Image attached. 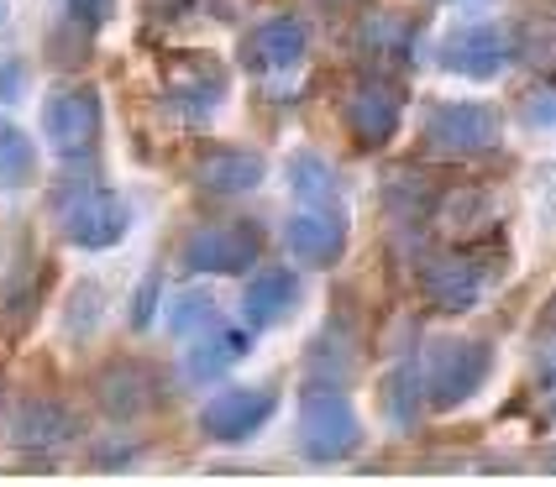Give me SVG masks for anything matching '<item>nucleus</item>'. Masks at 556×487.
Here are the masks:
<instances>
[{
  "label": "nucleus",
  "instance_id": "nucleus-1",
  "mask_svg": "<svg viewBox=\"0 0 556 487\" xmlns=\"http://www.w3.org/2000/svg\"><path fill=\"white\" fill-rule=\"evenodd\" d=\"M489 346L483 341H467V335H446V341H431L426 351V372H420V388H426V403L431 409H457L483 388L489 377Z\"/></svg>",
  "mask_w": 556,
  "mask_h": 487
},
{
  "label": "nucleus",
  "instance_id": "nucleus-2",
  "mask_svg": "<svg viewBox=\"0 0 556 487\" xmlns=\"http://www.w3.org/2000/svg\"><path fill=\"white\" fill-rule=\"evenodd\" d=\"M59 220H63V236L79 246H116L131 226V210H126L122 194L111 189H63L59 200Z\"/></svg>",
  "mask_w": 556,
  "mask_h": 487
},
{
  "label": "nucleus",
  "instance_id": "nucleus-3",
  "mask_svg": "<svg viewBox=\"0 0 556 487\" xmlns=\"http://www.w3.org/2000/svg\"><path fill=\"white\" fill-rule=\"evenodd\" d=\"M42 131H48V142H53V153H59L63 163L90 157L94 137H100V94L85 90V85H68V90L48 94Z\"/></svg>",
  "mask_w": 556,
  "mask_h": 487
},
{
  "label": "nucleus",
  "instance_id": "nucleus-4",
  "mask_svg": "<svg viewBox=\"0 0 556 487\" xmlns=\"http://www.w3.org/2000/svg\"><path fill=\"white\" fill-rule=\"evenodd\" d=\"M498 142V116L489 105H441L426 121V148L435 157H472Z\"/></svg>",
  "mask_w": 556,
  "mask_h": 487
},
{
  "label": "nucleus",
  "instance_id": "nucleus-5",
  "mask_svg": "<svg viewBox=\"0 0 556 487\" xmlns=\"http://www.w3.org/2000/svg\"><path fill=\"white\" fill-rule=\"evenodd\" d=\"M441 63H446L452 74H467V79H494L498 68L509 63V31L494 27V22L452 27L446 42H441Z\"/></svg>",
  "mask_w": 556,
  "mask_h": 487
},
{
  "label": "nucleus",
  "instance_id": "nucleus-6",
  "mask_svg": "<svg viewBox=\"0 0 556 487\" xmlns=\"http://www.w3.org/2000/svg\"><path fill=\"white\" fill-rule=\"evenodd\" d=\"M300 425H305V451L315 461H337L357 446V414H352V403H346L341 394L305 398Z\"/></svg>",
  "mask_w": 556,
  "mask_h": 487
},
{
  "label": "nucleus",
  "instance_id": "nucleus-7",
  "mask_svg": "<svg viewBox=\"0 0 556 487\" xmlns=\"http://www.w3.org/2000/svg\"><path fill=\"white\" fill-rule=\"evenodd\" d=\"M257 262V231L252 226H216L200 231L185 246V268L189 273H248Z\"/></svg>",
  "mask_w": 556,
  "mask_h": 487
},
{
  "label": "nucleus",
  "instance_id": "nucleus-8",
  "mask_svg": "<svg viewBox=\"0 0 556 487\" xmlns=\"http://www.w3.org/2000/svg\"><path fill=\"white\" fill-rule=\"evenodd\" d=\"M268 414H274V394H263V388H231V394L205 403L200 425H205L211 440H252L257 430L268 425Z\"/></svg>",
  "mask_w": 556,
  "mask_h": 487
},
{
  "label": "nucleus",
  "instance_id": "nucleus-9",
  "mask_svg": "<svg viewBox=\"0 0 556 487\" xmlns=\"http://www.w3.org/2000/svg\"><path fill=\"white\" fill-rule=\"evenodd\" d=\"M346 126H352V137L363 148H383L400 131V94L389 85H378V79L357 85V94L346 100Z\"/></svg>",
  "mask_w": 556,
  "mask_h": 487
},
{
  "label": "nucleus",
  "instance_id": "nucleus-10",
  "mask_svg": "<svg viewBox=\"0 0 556 487\" xmlns=\"http://www.w3.org/2000/svg\"><path fill=\"white\" fill-rule=\"evenodd\" d=\"M305 59V27L294 16H278V22H263L242 42V63L252 74H278V68H294Z\"/></svg>",
  "mask_w": 556,
  "mask_h": 487
},
{
  "label": "nucleus",
  "instance_id": "nucleus-11",
  "mask_svg": "<svg viewBox=\"0 0 556 487\" xmlns=\"http://www.w3.org/2000/svg\"><path fill=\"white\" fill-rule=\"evenodd\" d=\"M346 246V226L337 210H300L289 220V252L305 268H331Z\"/></svg>",
  "mask_w": 556,
  "mask_h": 487
},
{
  "label": "nucleus",
  "instance_id": "nucleus-12",
  "mask_svg": "<svg viewBox=\"0 0 556 487\" xmlns=\"http://www.w3.org/2000/svg\"><path fill=\"white\" fill-rule=\"evenodd\" d=\"M237 357H248V331L211 325V331H200V341H194V351H189V362H185V377L189 383H216Z\"/></svg>",
  "mask_w": 556,
  "mask_h": 487
},
{
  "label": "nucleus",
  "instance_id": "nucleus-13",
  "mask_svg": "<svg viewBox=\"0 0 556 487\" xmlns=\"http://www.w3.org/2000/svg\"><path fill=\"white\" fill-rule=\"evenodd\" d=\"M294 305H300V278L283 273V268L257 273L248 283V294H242V315H248V325H274V320H283Z\"/></svg>",
  "mask_w": 556,
  "mask_h": 487
},
{
  "label": "nucleus",
  "instance_id": "nucleus-14",
  "mask_svg": "<svg viewBox=\"0 0 556 487\" xmlns=\"http://www.w3.org/2000/svg\"><path fill=\"white\" fill-rule=\"evenodd\" d=\"M426 294H431L435 309H472L478 294H483V273L472 262H463V257L431 262L426 268Z\"/></svg>",
  "mask_w": 556,
  "mask_h": 487
},
{
  "label": "nucleus",
  "instance_id": "nucleus-15",
  "mask_svg": "<svg viewBox=\"0 0 556 487\" xmlns=\"http://www.w3.org/2000/svg\"><path fill=\"white\" fill-rule=\"evenodd\" d=\"M257 179H263V163H257L252 153H237V148L205 153L200 157V168H194V183L211 189V194H248Z\"/></svg>",
  "mask_w": 556,
  "mask_h": 487
},
{
  "label": "nucleus",
  "instance_id": "nucleus-16",
  "mask_svg": "<svg viewBox=\"0 0 556 487\" xmlns=\"http://www.w3.org/2000/svg\"><path fill=\"white\" fill-rule=\"evenodd\" d=\"M68 435H74V414L59 409V403H31V409H22V420H16V440L31 446V451L63 446Z\"/></svg>",
  "mask_w": 556,
  "mask_h": 487
},
{
  "label": "nucleus",
  "instance_id": "nucleus-17",
  "mask_svg": "<svg viewBox=\"0 0 556 487\" xmlns=\"http://www.w3.org/2000/svg\"><path fill=\"white\" fill-rule=\"evenodd\" d=\"M289 183H294V194H300L305 210H337V174L315 153H300L289 163Z\"/></svg>",
  "mask_w": 556,
  "mask_h": 487
},
{
  "label": "nucleus",
  "instance_id": "nucleus-18",
  "mask_svg": "<svg viewBox=\"0 0 556 487\" xmlns=\"http://www.w3.org/2000/svg\"><path fill=\"white\" fill-rule=\"evenodd\" d=\"M37 174V153H31L27 131H16L11 121H0V189H22Z\"/></svg>",
  "mask_w": 556,
  "mask_h": 487
},
{
  "label": "nucleus",
  "instance_id": "nucleus-19",
  "mask_svg": "<svg viewBox=\"0 0 556 487\" xmlns=\"http://www.w3.org/2000/svg\"><path fill=\"white\" fill-rule=\"evenodd\" d=\"M426 403V388H420V367H400L389 383H383V414L394 425H415V409Z\"/></svg>",
  "mask_w": 556,
  "mask_h": 487
},
{
  "label": "nucleus",
  "instance_id": "nucleus-20",
  "mask_svg": "<svg viewBox=\"0 0 556 487\" xmlns=\"http://www.w3.org/2000/svg\"><path fill=\"white\" fill-rule=\"evenodd\" d=\"M220 320V309L216 299H211V289H185L174 305H168V325L179 335H200V331H211Z\"/></svg>",
  "mask_w": 556,
  "mask_h": 487
},
{
  "label": "nucleus",
  "instance_id": "nucleus-21",
  "mask_svg": "<svg viewBox=\"0 0 556 487\" xmlns=\"http://www.w3.org/2000/svg\"><path fill=\"white\" fill-rule=\"evenodd\" d=\"M142 398H148V388H142V377H137L131 367H116V372L105 377V409H116V414H137V409H142Z\"/></svg>",
  "mask_w": 556,
  "mask_h": 487
},
{
  "label": "nucleus",
  "instance_id": "nucleus-22",
  "mask_svg": "<svg viewBox=\"0 0 556 487\" xmlns=\"http://www.w3.org/2000/svg\"><path fill=\"white\" fill-rule=\"evenodd\" d=\"M63 5H68V16L85 22V27H100V22L111 16V0H63Z\"/></svg>",
  "mask_w": 556,
  "mask_h": 487
},
{
  "label": "nucleus",
  "instance_id": "nucleus-23",
  "mask_svg": "<svg viewBox=\"0 0 556 487\" xmlns=\"http://www.w3.org/2000/svg\"><path fill=\"white\" fill-rule=\"evenodd\" d=\"M153 305H157V278H148L142 294L131 299V325H148V320H153Z\"/></svg>",
  "mask_w": 556,
  "mask_h": 487
},
{
  "label": "nucleus",
  "instance_id": "nucleus-24",
  "mask_svg": "<svg viewBox=\"0 0 556 487\" xmlns=\"http://www.w3.org/2000/svg\"><path fill=\"white\" fill-rule=\"evenodd\" d=\"M16 94H22V68L0 63V100H16Z\"/></svg>",
  "mask_w": 556,
  "mask_h": 487
}]
</instances>
